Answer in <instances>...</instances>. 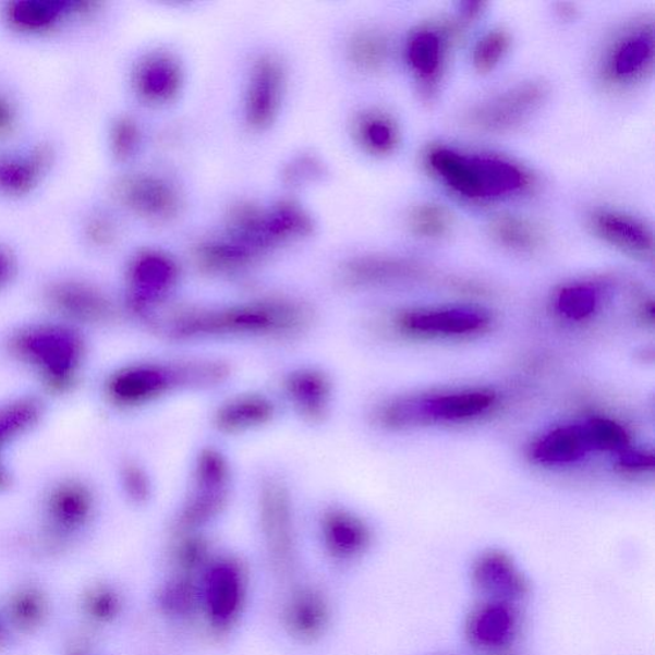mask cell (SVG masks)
Masks as SVG:
<instances>
[{"label": "cell", "instance_id": "10", "mask_svg": "<svg viewBox=\"0 0 655 655\" xmlns=\"http://www.w3.org/2000/svg\"><path fill=\"white\" fill-rule=\"evenodd\" d=\"M99 3L92 0H13L0 11L3 24L22 36H46L92 17Z\"/></svg>", "mask_w": 655, "mask_h": 655}, {"label": "cell", "instance_id": "16", "mask_svg": "<svg viewBox=\"0 0 655 655\" xmlns=\"http://www.w3.org/2000/svg\"><path fill=\"white\" fill-rule=\"evenodd\" d=\"M54 150L36 144L25 151L0 153V196L21 198L33 194L54 163Z\"/></svg>", "mask_w": 655, "mask_h": 655}, {"label": "cell", "instance_id": "19", "mask_svg": "<svg viewBox=\"0 0 655 655\" xmlns=\"http://www.w3.org/2000/svg\"><path fill=\"white\" fill-rule=\"evenodd\" d=\"M474 579L483 592L497 601L519 599L526 593V581L511 559L500 551H488L477 559Z\"/></svg>", "mask_w": 655, "mask_h": 655}, {"label": "cell", "instance_id": "3", "mask_svg": "<svg viewBox=\"0 0 655 655\" xmlns=\"http://www.w3.org/2000/svg\"><path fill=\"white\" fill-rule=\"evenodd\" d=\"M424 163L451 193L473 203L505 201L534 187V177L524 166L497 154L434 145L426 150Z\"/></svg>", "mask_w": 655, "mask_h": 655}, {"label": "cell", "instance_id": "25", "mask_svg": "<svg viewBox=\"0 0 655 655\" xmlns=\"http://www.w3.org/2000/svg\"><path fill=\"white\" fill-rule=\"evenodd\" d=\"M489 234L498 245L518 253H532L543 245L546 234L534 220L514 216L500 215L490 220Z\"/></svg>", "mask_w": 655, "mask_h": 655}, {"label": "cell", "instance_id": "2", "mask_svg": "<svg viewBox=\"0 0 655 655\" xmlns=\"http://www.w3.org/2000/svg\"><path fill=\"white\" fill-rule=\"evenodd\" d=\"M230 377V366L213 359L136 362L117 367L102 385L113 408L135 410L187 389H208Z\"/></svg>", "mask_w": 655, "mask_h": 655}, {"label": "cell", "instance_id": "26", "mask_svg": "<svg viewBox=\"0 0 655 655\" xmlns=\"http://www.w3.org/2000/svg\"><path fill=\"white\" fill-rule=\"evenodd\" d=\"M601 291L591 282H578L565 286L556 298L559 314L570 320H584L597 311Z\"/></svg>", "mask_w": 655, "mask_h": 655}, {"label": "cell", "instance_id": "5", "mask_svg": "<svg viewBox=\"0 0 655 655\" xmlns=\"http://www.w3.org/2000/svg\"><path fill=\"white\" fill-rule=\"evenodd\" d=\"M654 61L653 19H635L606 43L598 59V78L609 90H630L652 77Z\"/></svg>", "mask_w": 655, "mask_h": 655}, {"label": "cell", "instance_id": "4", "mask_svg": "<svg viewBox=\"0 0 655 655\" xmlns=\"http://www.w3.org/2000/svg\"><path fill=\"white\" fill-rule=\"evenodd\" d=\"M5 348L14 362L56 395L73 391L86 365L87 343L81 329L57 319L13 330Z\"/></svg>", "mask_w": 655, "mask_h": 655}, {"label": "cell", "instance_id": "1", "mask_svg": "<svg viewBox=\"0 0 655 655\" xmlns=\"http://www.w3.org/2000/svg\"><path fill=\"white\" fill-rule=\"evenodd\" d=\"M153 332L175 342L226 338H291L313 326L311 307L286 299H265L219 307L166 308L140 320Z\"/></svg>", "mask_w": 655, "mask_h": 655}, {"label": "cell", "instance_id": "6", "mask_svg": "<svg viewBox=\"0 0 655 655\" xmlns=\"http://www.w3.org/2000/svg\"><path fill=\"white\" fill-rule=\"evenodd\" d=\"M496 400L495 392L489 389L402 397L383 404L377 419L380 425L389 429H404L436 422H461L484 414Z\"/></svg>", "mask_w": 655, "mask_h": 655}, {"label": "cell", "instance_id": "31", "mask_svg": "<svg viewBox=\"0 0 655 655\" xmlns=\"http://www.w3.org/2000/svg\"><path fill=\"white\" fill-rule=\"evenodd\" d=\"M583 429L591 451H623L629 444L628 433L609 419L593 417L583 424Z\"/></svg>", "mask_w": 655, "mask_h": 655}, {"label": "cell", "instance_id": "13", "mask_svg": "<svg viewBox=\"0 0 655 655\" xmlns=\"http://www.w3.org/2000/svg\"><path fill=\"white\" fill-rule=\"evenodd\" d=\"M489 322V314L481 307L452 306L404 313L397 326L414 336L453 337L481 332Z\"/></svg>", "mask_w": 655, "mask_h": 655}, {"label": "cell", "instance_id": "35", "mask_svg": "<svg viewBox=\"0 0 655 655\" xmlns=\"http://www.w3.org/2000/svg\"><path fill=\"white\" fill-rule=\"evenodd\" d=\"M19 121L16 102L9 94L0 90V142L10 138L17 131Z\"/></svg>", "mask_w": 655, "mask_h": 655}, {"label": "cell", "instance_id": "39", "mask_svg": "<svg viewBox=\"0 0 655 655\" xmlns=\"http://www.w3.org/2000/svg\"><path fill=\"white\" fill-rule=\"evenodd\" d=\"M85 235L93 244L105 245L110 239V235H112V230H110V225L106 219L98 217L86 222Z\"/></svg>", "mask_w": 655, "mask_h": 655}, {"label": "cell", "instance_id": "11", "mask_svg": "<svg viewBox=\"0 0 655 655\" xmlns=\"http://www.w3.org/2000/svg\"><path fill=\"white\" fill-rule=\"evenodd\" d=\"M461 28L459 21L430 22L410 35L408 63L425 98L432 99L437 94L448 56Z\"/></svg>", "mask_w": 655, "mask_h": 655}, {"label": "cell", "instance_id": "32", "mask_svg": "<svg viewBox=\"0 0 655 655\" xmlns=\"http://www.w3.org/2000/svg\"><path fill=\"white\" fill-rule=\"evenodd\" d=\"M511 47V36L504 28L490 29L476 43L473 63L477 72L485 75L497 68Z\"/></svg>", "mask_w": 655, "mask_h": 655}, {"label": "cell", "instance_id": "17", "mask_svg": "<svg viewBox=\"0 0 655 655\" xmlns=\"http://www.w3.org/2000/svg\"><path fill=\"white\" fill-rule=\"evenodd\" d=\"M276 404L263 393H240L230 397L213 414V426L227 436H238L262 429L274 422Z\"/></svg>", "mask_w": 655, "mask_h": 655}, {"label": "cell", "instance_id": "42", "mask_svg": "<svg viewBox=\"0 0 655 655\" xmlns=\"http://www.w3.org/2000/svg\"><path fill=\"white\" fill-rule=\"evenodd\" d=\"M498 655H510V654H506L505 652H502V651H499V654H498Z\"/></svg>", "mask_w": 655, "mask_h": 655}, {"label": "cell", "instance_id": "14", "mask_svg": "<svg viewBox=\"0 0 655 655\" xmlns=\"http://www.w3.org/2000/svg\"><path fill=\"white\" fill-rule=\"evenodd\" d=\"M283 392L296 414L308 424H322L332 411L335 386L316 366H301L286 375Z\"/></svg>", "mask_w": 655, "mask_h": 655}, {"label": "cell", "instance_id": "41", "mask_svg": "<svg viewBox=\"0 0 655 655\" xmlns=\"http://www.w3.org/2000/svg\"><path fill=\"white\" fill-rule=\"evenodd\" d=\"M557 12L559 14V17L565 19V20H570L572 17H575V14L578 11H577L575 4L561 3V4H558Z\"/></svg>", "mask_w": 655, "mask_h": 655}, {"label": "cell", "instance_id": "15", "mask_svg": "<svg viewBox=\"0 0 655 655\" xmlns=\"http://www.w3.org/2000/svg\"><path fill=\"white\" fill-rule=\"evenodd\" d=\"M587 225L599 240L623 254L643 260L653 255V231L642 219L620 210L599 208L589 215Z\"/></svg>", "mask_w": 655, "mask_h": 655}, {"label": "cell", "instance_id": "34", "mask_svg": "<svg viewBox=\"0 0 655 655\" xmlns=\"http://www.w3.org/2000/svg\"><path fill=\"white\" fill-rule=\"evenodd\" d=\"M121 487L135 502H144L151 496L153 485L149 474L135 461L124 463L120 473Z\"/></svg>", "mask_w": 655, "mask_h": 655}, {"label": "cell", "instance_id": "18", "mask_svg": "<svg viewBox=\"0 0 655 655\" xmlns=\"http://www.w3.org/2000/svg\"><path fill=\"white\" fill-rule=\"evenodd\" d=\"M43 415V402L33 396L16 397L0 404V490L11 484V473L4 461L7 448L32 432Z\"/></svg>", "mask_w": 655, "mask_h": 655}, {"label": "cell", "instance_id": "8", "mask_svg": "<svg viewBox=\"0 0 655 655\" xmlns=\"http://www.w3.org/2000/svg\"><path fill=\"white\" fill-rule=\"evenodd\" d=\"M44 304L54 319L81 327H100L116 320L118 308L99 286L76 277L54 279L43 291Z\"/></svg>", "mask_w": 655, "mask_h": 655}, {"label": "cell", "instance_id": "24", "mask_svg": "<svg viewBox=\"0 0 655 655\" xmlns=\"http://www.w3.org/2000/svg\"><path fill=\"white\" fill-rule=\"evenodd\" d=\"M323 533L328 546L340 555L356 554L369 541V532L363 520L338 507L324 513Z\"/></svg>", "mask_w": 655, "mask_h": 655}, {"label": "cell", "instance_id": "22", "mask_svg": "<svg viewBox=\"0 0 655 655\" xmlns=\"http://www.w3.org/2000/svg\"><path fill=\"white\" fill-rule=\"evenodd\" d=\"M421 264L399 257H367L349 265L344 279L352 286H378L422 277Z\"/></svg>", "mask_w": 655, "mask_h": 655}, {"label": "cell", "instance_id": "7", "mask_svg": "<svg viewBox=\"0 0 655 655\" xmlns=\"http://www.w3.org/2000/svg\"><path fill=\"white\" fill-rule=\"evenodd\" d=\"M232 481L227 456L216 447L202 448L191 471L190 487L177 526L193 530L218 517L230 500Z\"/></svg>", "mask_w": 655, "mask_h": 655}, {"label": "cell", "instance_id": "23", "mask_svg": "<svg viewBox=\"0 0 655 655\" xmlns=\"http://www.w3.org/2000/svg\"><path fill=\"white\" fill-rule=\"evenodd\" d=\"M591 451L583 425L563 426L542 438L534 448V458L544 465H569Z\"/></svg>", "mask_w": 655, "mask_h": 655}, {"label": "cell", "instance_id": "36", "mask_svg": "<svg viewBox=\"0 0 655 655\" xmlns=\"http://www.w3.org/2000/svg\"><path fill=\"white\" fill-rule=\"evenodd\" d=\"M136 140L135 128L129 121L116 123L112 131V146L116 156L126 158L134 150Z\"/></svg>", "mask_w": 655, "mask_h": 655}, {"label": "cell", "instance_id": "9", "mask_svg": "<svg viewBox=\"0 0 655 655\" xmlns=\"http://www.w3.org/2000/svg\"><path fill=\"white\" fill-rule=\"evenodd\" d=\"M549 94L543 81H527L483 100L465 117L468 126L485 134H504L524 123L541 108Z\"/></svg>", "mask_w": 655, "mask_h": 655}, {"label": "cell", "instance_id": "38", "mask_svg": "<svg viewBox=\"0 0 655 655\" xmlns=\"http://www.w3.org/2000/svg\"><path fill=\"white\" fill-rule=\"evenodd\" d=\"M618 462L630 471H646L654 468V456L646 451L623 450Z\"/></svg>", "mask_w": 655, "mask_h": 655}, {"label": "cell", "instance_id": "33", "mask_svg": "<svg viewBox=\"0 0 655 655\" xmlns=\"http://www.w3.org/2000/svg\"><path fill=\"white\" fill-rule=\"evenodd\" d=\"M388 56L387 41L380 34L365 33L353 44V57L363 68L377 70L386 62Z\"/></svg>", "mask_w": 655, "mask_h": 655}, {"label": "cell", "instance_id": "29", "mask_svg": "<svg viewBox=\"0 0 655 655\" xmlns=\"http://www.w3.org/2000/svg\"><path fill=\"white\" fill-rule=\"evenodd\" d=\"M165 59L149 58L135 72L137 92L147 99L165 98L175 85V72Z\"/></svg>", "mask_w": 655, "mask_h": 655}, {"label": "cell", "instance_id": "12", "mask_svg": "<svg viewBox=\"0 0 655 655\" xmlns=\"http://www.w3.org/2000/svg\"><path fill=\"white\" fill-rule=\"evenodd\" d=\"M177 278L174 265L159 255H138L128 274V307L137 320L163 305L165 294Z\"/></svg>", "mask_w": 655, "mask_h": 655}, {"label": "cell", "instance_id": "40", "mask_svg": "<svg viewBox=\"0 0 655 655\" xmlns=\"http://www.w3.org/2000/svg\"><path fill=\"white\" fill-rule=\"evenodd\" d=\"M485 3L483 2H468V3H463L461 5V11H460V19L459 24L461 26L470 24V22H473L475 19L481 16V13L484 11L485 9Z\"/></svg>", "mask_w": 655, "mask_h": 655}, {"label": "cell", "instance_id": "30", "mask_svg": "<svg viewBox=\"0 0 655 655\" xmlns=\"http://www.w3.org/2000/svg\"><path fill=\"white\" fill-rule=\"evenodd\" d=\"M360 136L371 151L388 154L399 145L400 132L391 118L375 113L364 118L360 124Z\"/></svg>", "mask_w": 655, "mask_h": 655}, {"label": "cell", "instance_id": "21", "mask_svg": "<svg viewBox=\"0 0 655 655\" xmlns=\"http://www.w3.org/2000/svg\"><path fill=\"white\" fill-rule=\"evenodd\" d=\"M47 510L58 524L75 525L94 509V490L80 480H63L48 490Z\"/></svg>", "mask_w": 655, "mask_h": 655}, {"label": "cell", "instance_id": "20", "mask_svg": "<svg viewBox=\"0 0 655 655\" xmlns=\"http://www.w3.org/2000/svg\"><path fill=\"white\" fill-rule=\"evenodd\" d=\"M517 615L502 601H492L477 607L470 616L469 636L473 643L487 650L502 651L517 631Z\"/></svg>", "mask_w": 655, "mask_h": 655}, {"label": "cell", "instance_id": "28", "mask_svg": "<svg viewBox=\"0 0 655 655\" xmlns=\"http://www.w3.org/2000/svg\"><path fill=\"white\" fill-rule=\"evenodd\" d=\"M279 73L274 64L263 63L256 72L250 98V114L257 124L267 122L275 112L278 95Z\"/></svg>", "mask_w": 655, "mask_h": 655}, {"label": "cell", "instance_id": "27", "mask_svg": "<svg viewBox=\"0 0 655 655\" xmlns=\"http://www.w3.org/2000/svg\"><path fill=\"white\" fill-rule=\"evenodd\" d=\"M454 220L444 205L426 203L416 205L409 215L412 233L425 240H438L451 232Z\"/></svg>", "mask_w": 655, "mask_h": 655}, {"label": "cell", "instance_id": "37", "mask_svg": "<svg viewBox=\"0 0 655 655\" xmlns=\"http://www.w3.org/2000/svg\"><path fill=\"white\" fill-rule=\"evenodd\" d=\"M19 274V259L9 246L0 245V291L10 287Z\"/></svg>", "mask_w": 655, "mask_h": 655}]
</instances>
